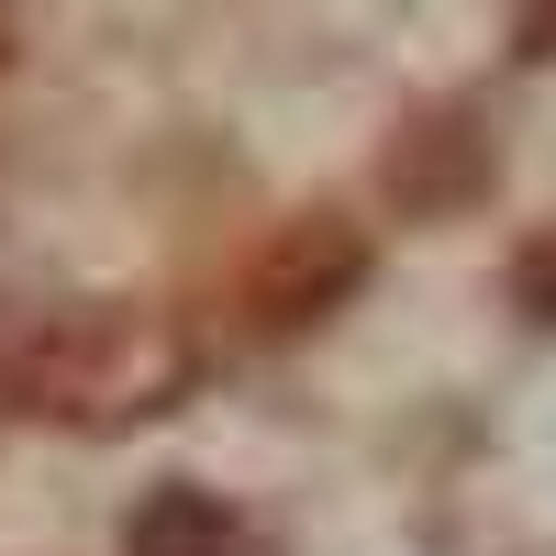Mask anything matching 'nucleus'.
I'll return each instance as SVG.
<instances>
[{
	"label": "nucleus",
	"instance_id": "nucleus-1",
	"mask_svg": "<svg viewBox=\"0 0 556 556\" xmlns=\"http://www.w3.org/2000/svg\"><path fill=\"white\" fill-rule=\"evenodd\" d=\"M190 345L134 301H89V312H45L12 345V401L45 424H134V412L178 401Z\"/></svg>",
	"mask_w": 556,
	"mask_h": 556
},
{
	"label": "nucleus",
	"instance_id": "nucleus-2",
	"mask_svg": "<svg viewBox=\"0 0 556 556\" xmlns=\"http://www.w3.org/2000/svg\"><path fill=\"white\" fill-rule=\"evenodd\" d=\"M345 290H356V235H334V223H301V235H278V245L256 256V278H245V301H256L267 334H290V323L334 312Z\"/></svg>",
	"mask_w": 556,
	"mask_h": 556
},
{
	"label": "nucleus",
	"instance_id": "nucleus-3",
	"mask_svg": "<svg viewBox=\"0 0 556 556\" xmlns=\"http://www.w3.org/2000/svg\"><path fill=\"white\" fill-rule=\"evenodd\" d=\"M134 556H235V523H223L201 490H167L156 513L134 523Z\"/></svg>",
	"mask_w": 556,
	"mask_h": 556
},
{
	"label": "nucleus",
	"instance_id": "nucleus-4",
	"mask_svg": "<svg viewBox=\"0 0 556 556\" xmlns=\"http://www.w3.org/2000/svg\"><path fill=\"white\" fill-rule=\"evenodd\" d=\"M523 301H534V312H556V235L523 256Z\"/></svg>",
	"mask_w": 556,
	"mask_h": 556
}]
</instances>
